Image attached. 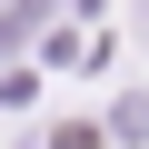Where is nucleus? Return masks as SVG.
Returning <instances> with one entry per match:
<instances>
[{
  "mask_svg": "<svg viewBox=\"0 0 149 149\" xmlns=\"http://www.w3.org/2000/svg\"><path fill=\"white\" fill-rule=\"evenodd\" d=\"M60 149H100V139H90V129H60Z\"/></svg>",
  "mask_w": 149,
  "mask_h": 149,
  "instance_id": "f257e3e1",
  "label": "nucleus"
}]
</instances>
